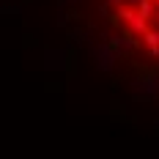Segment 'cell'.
<instances>
[{
  "mask_svg": "<svg viewBox=\"0 0 159 159\" xmlns=\"http://www.w3.org/2000/svg\"><path fill=\"white\" fill-rule=\"evenodd\" d=\"M137 14L151 19V14H154V3H151V0H140V3H137Z\"/></svg>",
  "mask_w": 159,
  "mask_h": 159,
  "instance_id": "2",
  "label": "cell"
},
{
  "mask_svg": "<svg viewBox=\"0 0 159 159\" xmlns=\"http://www.w3.org/2000/svg\"><path fill=\"white\" fill-rule=\"evenodd\" d=\"M143 41H145V47H159V33L157 30H145Z\"/></svg>",
  "mask_w": 159,
  "mask_h": 159,
  "instance_id": "3",
  "label": "cell"
},
{
  "mask_svg": "<svg viewBox=\"0 0 159 159\" xmlns=\"http://www.w3.org/2000/svg\"><path fill=\"white\" fill-rule=\"evenodd\" d=\"M129 28L134 33H145L148 30V16H140V14H134L132 19H129Z\"/></svg>",
  "mask_w": 159,
  "mask_h": 159,
  "instance_id": "1",
  "label": "cell"
}]
</instances>
